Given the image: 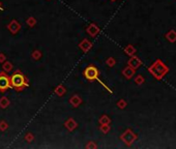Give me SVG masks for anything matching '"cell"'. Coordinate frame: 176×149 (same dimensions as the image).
Instances as JSON below:
<instances>
[{"label": "cell", "instance_id": "obj_5", "mask_svg": "<svg viewBox=\"0 0 176 149\" xmlns=\"http://www.w3.org/2000/svg\"><path fill=\"white\" fill-rule=\"evenodd\" d=\"M9 88H11L9 76L4 71H0V92H5Z\"/></svg>", "mask_w": 176, "mask_h": 149}, {"label": "cell", "instance_id": "obj_20", "mask_svg": "<svg viewBox=\"0 0 176 149\" xmlns=\"http://www.w3.org/2000/svg\"><path fill=\"white\" fill-rule=\"evenodd\" d=\"M167 38H168V40H170L171 42H175L176 40V32L175 31H170V32H168L167 33Z\"/></svg>", "mask_w": 176, "mask_h": 149}, {"label": "cell", "instance_id": "obj_27", "mask_svg": "<svg viewBox=\"0 0 176 149\" xmlns=\"http://www.w3.org/2000/svg\"><path fill=\"white\" fill-rule=\"evenodd\" d=\"M135 82H136L137 85H141L143 82H144V78L142 76H138L136 79H135Z\"/></svg>", "mask_w": 176, "mask_h": 149}, {"label": "cell", "instance_id": "obj_29", "mask_svg": "<svg viewBox=\"0 0 176 149\" xmlns=\"http://www.w3.org/2000/svg\"><path fill=\"white\" fill-rule=\"evenodd\" d=\"M0 11H3V6H2V3L0 1Z\"/></svg>", "mask_w": 176, "mask_h": 149}, {"label": "cell", "instance_id": "obj_24", "mask_svg": "<svg viewBox=\"0 0 176 149\" xmlns=\"http://www.w3.org/2000/svg\"><path fill=\"white\" fill-rule=\"evenodd\" d=\"M25 140H26V142L31 143L32 141L34 140V136H33V134H32V132H27V134L25 135Z\"/></svg>", "mask_w": 176, "mask_h": 149}, {"label": "cell", "instance_id": "obj_16", "mask_svg": "<svg viewBox=\"0 0 176 149\" xmlns=\"http://www.w3.org/2000/svg\"><path fill=\"white\" fill-rule=\"evenodd\" d=\"M98 122H100V124H110L111 123V118L109 117L108 115L104 114V115L101 116V118L98 119Z\"/></svg>", "mask_w": 176, "mask_h": 149}, {"label": "cell", "instance_id": "obj_15", "mask_svg": "<svg viewBox=\"0 0 176 149\" xmlns=\"http://www.w3.org/2000/svg\"><path fill=\"white\" fill-rule=\"evenodd\" d=\"M2 68H3V71H4L5 73H9V71H13V68H14L13 63L9 62V61H7V60H5L4 62L2 63Z\"/></svg>", "mask_w": 176, "mask_h": 149}, {"label": "cell", "instance_id": "obj_6", "mask_svg": "<svg viewBox=\"0 0 176 149\" xmlns=\"http://www.w3.org/2000/svg\"><path fill=\"white\" fill-rule=\"evenodd\" d=\"M7 30L11 32L13 35L19 33V31L21 30V24L17 21V20H11L7 25Z\"/></svg>", "mask_w": 176, "mask_h": 149}, {"label": "cell", "instance_id": "obj_2", "mask_svg": "<svg viewBox=\"0 0 176 149\" xmlns=\"http://www.w3.org/2000/svg\"><path fill=\"white\" fill-rule=\"evenodd\" d=\"M149 71L152 73L153 76L157 79H161L162 77L165 75L168 71V67L164 64L163 62H161L159 60H157L153 65H151V67H149Z\"/></svg>", "mask_w": 176, "mask_h": 149}, {"label": "cell", "instance_id": "obj_18", "mask_svg": "<svg viewBox=\"0 0 176 149\" xmlns=\"http://www.w3.org/2000/svg\"><path fill=\"white\" fill-rule=\"evenodd\" d=\"M36 23H37V22H36V19L34 17H29L27 20H26V24H27L30 28L34 27V26L36 25Z\"/></svg>", "mask_w": 176, "mask_h": 149}, {"label": "cell", "instance_id": "obj_23", "mask_svg": "<svg viewBox=\"0 0 176 149\" xmlns=\"http://www.w3.org/2000/svg\"><path fill=\"white\" fill-rule=\"evenodd\" d=\"M106 63L109 67H113L115 65V63H116V60H115V58H113V57H109L106 60Z\"/></svg>", "mask_w": 176, "mask_h": 149}, {"label": "cell", "instance_id": "obj_11", "mask_svg": "<svg viewBox=\"0 0 176 149\" xmlns=\"http://www.w3.org/2000/svg\"><path fill=\"white\" fill-rule=\"evenodd\" d=\"M135 71H136V69H134L133 67H131V66L127 65V66L122 71V75L126 79H131L133 77L135 76Z\"/></svg>", "mask_w": 176, "mask_h": 149}, {"label": "cell", "instance_id": "obj_25", "mask_svg": "<svg viewBox=\"0 0 176 149\" xmlns=\"http://www.w3.org/2000/svg\"><path fill=\"white\" fill-rule=\"evenodd\" d=\"M117 107H118L119 109H124V108L126 107V101H125L124 99H119L118 103H117Z\"/></svg>", "mask_w": 176, "mask_h": 149}, {"label": "cell", "instance_id": "obj_17", "mask_svg": "<svg viewBox=\"0 0 176 149\" xmlns=\"http://www.w3.org/2000/svg\"><path fill=\"white\" fill-rule=\"evenodd\" d=\"M124 52L126 53L127 55H129V56H133V55H135V53H136V49L131 46V45H129V46L124 49Z\"/></svg>", "mask_w": 176, "mask_h": 149}, {"label": "cell", "instance_id": "obj_8", "mask_svg": "<svg viewBox=\"0 0 176 149\" xmlns=\"http://www.w3.org/2000/svg\"><path fill=\"white\" fill-rule=\"evenodd\" d=\"M92 46H93L92 42H90L89 40H87V38H84V40L79 42V48H80L83 52H88V51L92 48Z\"/></svg>", "mask_w": 176, "mask_h": 149}, {"label": "cell", "instance_id": "obj_10", "mask_svg": "<svg viewBox=\"0 0 176 149\" xmlns=\"http://www.w3.org/2000/svg\"><path fill=\"white\" fill-rule=\"evenodd\" d=\"M64 126H65V128L68 132H73V130H75L78 127V123H77V121H75L73 118H68V119L64 122Z\"/></svg>", "mask_w": 176, "mask_h": 149}, {"label": "cell", "instance_id": "obj_30", "mask_svg": "<svg viewBox=\"0 0 176 149\" xmlns=\"http://www.w3.org/2000/svg\"><path fill=\"white\" fill-rule=\"evenodd\" d=\"M111 1H112V2H114V1H116V0H111Z\"/></svg>", "mask_w": 176, "mask_h": 149}, {"label": "cell", "instance_id": "obj_7", "mask_svg": "<svg viewBox=\"0 0 176 149\" xmlns=\"http://www.w3.org/2000/svg\"><path fill=\"white\" fill-rule=\"evenodd\" d=\"M141 64H142V61H141L138 57L134 56V55H133V56L129 58V60L127 61V65L131 66V67H133L134 69L139 68V67L141 66Z\"/></svg>", "mask_w": 176, "mask_h": 149}, {"label": "cell", "instance_id": "obj_14", "mask_svg": "<svg viewBox=\"0 0 176 149\" xmlns=\"http://www.w3.org/2000/svg\"><path fill=\"white\" fill-rule=\"evenodd\" d=\"M9 104H11V101H9V97L2 96L0 99V108H1V109H6L9 106Z\"/></svg>", "mask_w": 176, "mask_h": 149}, {"label": "cell", "instance_id": "obj_3", "mask_svg": "<svg viewBox=\"0 0 176 149\" xmlns=\"http://www.w3.org/2000/svg\"><path fill=\"white\" fill-rule=\"evenodd\" d=\"M83 76L86 80L90 81H96L98 80V76H100V71L96 68L94 65H88V66L85 67L84 71H83Z\"/></svg>", "mask_w": 176, "mask_h": 149}, {"label": "cell", "instance_id": "obj_13", "mask_svg": "<svg viewBox=\"0 0 176 149\" xmlns=\"http://www.w3.org/2000/svg\"><path fill=\"white\" fill-rule=\"evenodd\" d=\"M54 92H55V94L58 95V96H63L66 92V89L64 88L63 85H58V86H56L55 89H54Z\"/></svg>", "mask_w": 176, "mask_h": 149}, {"label": "cell", "instance_id": "obj_4", "mask_svg": "<svg viewBox=\"0 0 176 149\" xmlns=\"http://www.w3.org/2000/svg\"><path fill=\"white\" fill-rule=\"evenodd\" d=\"M137 138H138L137 135L135 134L131 130H129V128L125 130V132L120 136L121 141H122L125 145H127V146H131V145L137 140Z\"/></svg>", "mask_w": 176, "mask_h": 149}, {"label": "cell", "instance_id": "obj_12", "mask_svg": "<svg viewBox=\"0 0 176 149\" xmlns=\"http://www.w3.org/2000/svg\"><path fill=\"white\" fill-rule=\"evenodd\" d=\"M70 104L73 106L74 108H78L79 106L82 104V99H81L79 95H77V94H75V95H73L72 97L70 99Z\"/></svg>", "mask_w": 176, "mask_h": 149}, {"label": "cell", "instance_id": "obj_1", "mask_svg": "<svg viewBox=\"0 0 176 149\" xmlns=\"http://www.w3.org/2000/svg\"><path fill=\"white\" fill-rule=\"evenodd\" d=\"M9 82H11V86L18 92L24 90L26 87L29 86L27 78L21 71H16L15 73H13V75L9 76Z\"/></svg>", "mask_w": 176, "mask_h": 149}, {"label": "cell", "instance_id": "obj_19", "mask_svg": "<svg viewBox=\"0 0 176 149\" xmlns=\"http://www.w3.org/2000/svg\"><path fill=\"white\" fill-rule=\"evenodd\" d=\"M100 130H101V132H102L103 134H105V135L108 134V132H110V130H111L110 124H101Z\"/></svg>", "mask_w": 176, "mask_h": 149}, {"label": "cell", "instance_id": "obj_9", "mask_svg": "<svg viewBox=\"0 0 176 149\" xmlns=\"http://www.w3.org/2000/svg\"><path fill=\"white\" fill-rule=\"evenodd\" d=\"M86 32L89 34L90 36H92V37H96L98 32H100V28H98V26L96 25V23H92L86 28Z\"/></svg>", "mask_w": 176, "mask_h": 149}, {"label": "cell", "instance_id": "obj_22", "mask_svg": "<svg viewBox=\"0 0 176 149\" xmlns=\"http://www.w3.org/2000/svg\"><path fill=\"white\" fill-rule=\"evenodd\" d=\"M7 128H9V123L5 120H1L0 121V130L1 132H5Z\"/></svg>", "mask_w": 176, "mask_h": 149}, {"label": "cell", "instance_id": "obj_26", "mask_svg": "<svg viewBox=\"0 0 176 149\" xmlns=\"http://www.w3.org/2000/svg\"><path fill=\"white\" fill-rule=\"evenodd\" d=\"M86 148L87 149H89V148H98V145L96 144V143L93 142V141H89V142H88V144L86 145Z\"/></svg>", "mask_w": 176, "mask_h": 149}, {"label": "cell", "instance_id": "obj_21", "mask_svg": "<svg viewBox=\"0 0 176 149\" xmlns=\"http://www.w3.org/2000/svg\"><path fill=\"white\" fill-rule=\"evenodd\" d=\"M42 54L40 50H34L31 54V57H32V59H34V60H40V57H42Z\"/></svg>", "mask_w": 176, "mask_h": 149}, {"label": "cell", "instance_id": "obj_28", "mask_svg": "<svg viewBox=\"0 0 176 149\" xmlns=\"http://www.w3.org/2000/svg\"><path fill=\"white\" fill-rule=\"evenodd\" d=\"M6 60V56H5L4 53H0V63H3Z\"/></svg>", "mask_w": 176, "mask_h": 149}]
</instances>
